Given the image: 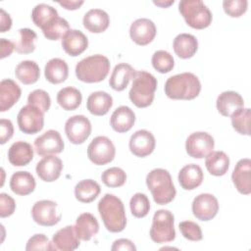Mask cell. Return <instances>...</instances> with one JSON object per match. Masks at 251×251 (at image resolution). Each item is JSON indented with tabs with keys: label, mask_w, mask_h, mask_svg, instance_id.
Masks as SVG:
<instances>
[{
	"label": "cell",
	"mask_w": 251,
	"mask_h": 251,
	"mask_svg": "<svg viewBox=\"0 0 251 251\" xmlns=\"http://www.w3.org/2000/svg\"><path fill=\"white\" fill-rule=\"evenodd\" d=\"M17 121L21 131L26 134H34L44 126V113L37 107L27 104L20 110Z\"/></svg>",
	"instance_id": "8"
},
{
	"label": "cell",
	"mask_w": 251,
	"mask_h": 251,
	"mask_svg": "<svg viewBox=\"0 0 251 251\" xmlns=\"http://www.w3.org/2000/svg\"><path fill=\"white\" fill-rule=\"evenodd\" d=\"M178 228L182 236L191 241H199L203 238L202 230L199 225L191 221H183L179 223Z\"/></svg>",
	"instance_id": "45"
},
{
	"label": "cell",
	"mask_w": 251,
	"mask_h": 251,
	"mask_svg": "<svg viewBox=\"0 0 251 251\" xmlns=\"http://www.w3.org/2000/svg\"><path fill=\"white\" fill-rule=\"evenodd\" d=\"M251 161L248 158L239 160L232 172L231 179L238 192L248 195L251 192Z\"/></svg>",
	"instance_id": "18"
},
{
	"label": "cell",
	"mask_w": 251,
	"mask_h": 251,
	"mask_svg": "<svg viewBox=\"0 0 251 251\" xmlns=\"http://www.w3.org/2000/svg\"><path fill=\"white\" fill-rule=\"evenodd\" d=\"M216 106L222 116L230 117L235 110L244 107V100L241 95L235 91H224L218 96Z\"/></svg>",
	"instance_id": "22"
},
{
	"label": "cell",
	"mask_w": 251,
	"mask_h": 251,
	"mask_svg": "<svg viewBox=\"0 0 251 251\" xmlns=\"http://www.w3.org/2000/svg\"><path fill=\"white\" fill-rule=\"evenodd\" d=\"M146 184L154 201L159 205L172 202L176 194L170 173L165 169H154L146 176Z\"/></svg>",
	"instance_id": "4"
},
{
	"label": "cell",
	"mask_w": 251,
	"mask_h": 251,
	"mask_svg": "<svg viewBox=\"0 0 251 251\" xmlns=\"http://www.w3.org/2000/svg\"><path fill=\"white\" fill-rule=\"evenodd\" d=\"M98 212L107 230L121 232L126 226V217L122 200L110 193L105 194L98 202Z\"/></svg>",
	"instance_id": "1"
},
{
	"label": "cell",
	"mask_w": 251,
	"mask_h": 251,
	"mask_svg": "<svg viewBox=\"0 0 251 251\" xmlns=\"http://www.w3.org/2000/svg\"><path fill=\"white\" fill-rule=\"evenodd\" d=\"M31 216L36 224L43 226H55L62 218L58 204L52 200L35 202L31 208Z\"/></svg>",
	"instance_id": "10"
},
{
	"label": "cell",
	"mask_w": 251,
	"mask_h": 251,
	"mask_svg": "<svg viewBox=\"0 0 251 251\" xmlns=\"http://www.w3.org/2000/svg\"><path fill=\"white\" fill-rule=\"evenodd\" d=\"M21 88L13 79L7 78L0 82V112L10 110L20 99Z\"/></svg>",
	"instance_id": "21"
},
{
	"label": "cell",
	"mask_w": 251,
	"mask_h": 251,
	"mask_svg": "<svg viewBox=\"0 0 251 251\" xmlns=\"http://www.w3.org/2000/svg\"><path fill=\"white\" fill-rule=\"evenodd\" d=\"M27 103L29 105L37 107L43 113L47 112L51 105V99L49 94L42 89H35L28 94Z\"/></svg>",
	"instance_id": "44"
},
{
	"label": "cell",
	"mask_w": 251,
	"mask_h": 251,
	"mask_svg": "<svg viewBox=\"0 0 251 251\" xmlns=\"http://www.w3.org/2000/svg\"><path fill=\"white\" fill-rule=\"evenodd\" d=\"M79 240L75 231V226H67L53 235L51 243L53 250L73 251L79 246Z\"/></svg>",
	"instance_id": "20"
},
{
	"label": "cell",
	"mask_w": 251,
	"mask_h": 251,
	"mask_svg": "<svg viewBox=\"0 0 251 251\" xmlns=\"http://www.w3.org/2000/svg\"><path fill=\"white\" fill-rule=\"evenodd\" d=\"M82 96L78 89L73 86L62 88L57 94L58 104L66 111H73L78 108L81 104Z\"/></svg>",
	"instance_id": "37"
},
{
	"label": "cell",
	"mask_w": 251,
	"mask_h": 251,
	"mask_svg": "<svg viewBox=\"0 0 251 251\" xmlns=\"http://www.w3.org/2000/svg\"><path fill=\"white\" fill-rule=\"evenodd\" d=\"M26 251L33 250H53L52 243L43 233H37L31 236L25 246Z\"/></svg>",
	"instance_id": "47"
},
{
	"label": "cell",
	"mask_w": 251,
	"mask_h": 251,
	"mask_svg": "<svg viewBox=\"0 0 251 251\" xmlns=\"http://www.w3.org/2000/svg\"><path fill=\"white\" fill-rule=\"evenodd\" d=\"M37 34L30 28H21L19 30V39L14 42L15 51L20 54H29L35 49Z\"/></svg>",
	"instance_id": "38"
},
{
	"label": "cell",
	"mask_w": 251,
	"mask_h": 251,
	"mask_svg": "<svg viewBox=\"0 0 251 251\" xmlns=\"http://www.w3.org/2000/svg\"><path fill=\"white\" fill-rule=\"evenodd\" d=\"M116 149L113 142L106 136H96L87 147V156L89 160L102 166L112 162L115 158Z\"/></svg>",
	"instance_id": "9"
},
{
	"label": "cell",
	"mask_w": 251,
	"mask_h": 251,
	"mask_svg": "<svg viewBox=\"0 0 251 251\" xmlns=\"http://www.w3.org/2000/svg\"><path fill=\"white\" fill-rule=\"evenodd\" d=\"M134 122H135V114L127 106L118 107L113 112L110 119V124L112 128L119 133L128 131L133 126Z\"/></svg>",
	"instance_id": "23"
},
{
	"label": "cell",
	"mask_w": 251,
	"mask_h": 251,
	"mask_svg": "<svg viewBox=\"0 0 251 251\" xmlns=\"http://www.w3.org/2000/svg\"><path fill=\"white\" fill-rule=\"evenodd\" d=\"M129 207L131 214L135 218H144L149 213L150 202L144 193L137 192L131 197L129 201Z\"/></svg>",
	"instance_id": "43"
},
{
	"label": "cell",
	"mask_w": 251,
	"mask_h": 251,
	"mask_svg": "<svg viewBox=\"0 0 251 251\" xmlns=\"http://www.w3.org/2000/svg\"><path fill=\"white\" fill-rule=\"evenodd\" d=\"M16 210L15 200L7 193L0 194V217L6 218L14 214Z\"/></svg>",
	"instance_id": "48"
},
{
	"label": "cell",
	"mask_w": 251,
	"mask_h": 251,
	"mask_svg": "<svg viewBox=\"0 0 251 251\" xmlns=\"http://www.w3.org/2000/svg\"><path fill=\"white\" fill-rule=\"evenodd\" d=\"M0 45H1V59L9 57L12 54V52L15 50L14 42L7 40L6 38H1Z\"/></svg>",
	"instance_id": "51"
},
{
	"label": "cell",
	"mask_w": 251,
	"mask_h": 251,
	"mask_svg": "<svg viewBox=\"0 0 251 251\" xmlns=\"http://www.w3.org/2000/svg\"><path fill=\"white\" fill-rule=\"evenodd\" d=\"M110 71V61L104 55L96 54L79 61L75 66L77 79L87 83L100 82L106 78Z\"/></svg>",
	"instance_id": "5"
},
{
	"label": "cell",
	"mask_w": 251,
	"mask_h": 251,
	"mask_svg": "<svg viewBox=\"0 0 251 251\" xmlns=\"http://www.w3.org/2000/svg\"><path fill=\"white\" fill-rule=\"evenodd\" d=\"M215 147V141L212 135L205 131H196L191 133L185 142L186 153L195 159L207 157Z\"/></svg>",
	"instance_id": "11"
},
{
	"label": "cell",
	"mask_w": 251,
	"mask_h": 251,
	"mask_svg": "<svg viewBox=\"0 0 251 251\" xmlns=\"http://www.w3.org/2000/svg\"><path fill=\"white\" fill-rule=\"evenodd\" d=\"M173 47L175 53L180 59H189L195 55L198 49V41L192 34L180 33L174 39Z\"/></svg>",
	"instance_id": "30"
},
{
	"label": "cell",
	"mask_w": 251,
	"mask_h": 251,
	"mask_svg": "<svg viewBox=\"0 0 251 251\" xmlns=\"http://www.w3.org/2000/svg\"><path fill=\"white\" fill-rule=\"evenodd\" d=\"M58 3H59V5H61L62 7H64L67 10H76L83 4V1L67 0V1H59Z\"/></svg>",
	"instance_id": "53"
},
{
	"label": "cell",
	"mask_w": 251,
	"mask_h": 251,
	"mask_svg": "<svg viewBox=\"0 0 251 251\" xmlns=\"http://www.w3.org/2000/svg\"><path fill=\"white\" fill-rule=\"evenodd\" d=\"M175 217L169 210L161 209L155 212L152 226L150 228V237L156 243L171 242L176 238Z\"/></svg>",
	"instance_id": "7"
},
{
	"label": "cell",
	"mask_w": 251,
	"mask_h": 251,
	"mask_svg": "<svg viewBox=\"0 0 251 251\" xmlns=\"http://www.w3.org/2000/svg\"><path fill=\"white\" fill-rule=\"evenodd\" d=\"M101 179L108 187H120L125 184L126 180V174L123 169L113 167L102 173Z\"/></svg>",
	"instance_id": "42"
},
{
	"label": "cell",
	"mask_w": 251,
	"mask_h": 251,
	"mask_svg": "<svg viewBox=\"0 0 251 251\" xmlns=\"http://www.w3.org/2000/svg\"><path fill=\"white\" fill-rule=\"evenodd\" d=\"M45 78L53 84H58L65 81L69 75V68L68 64L60 59V58H53L49 60L44 69Z\"/></svg>",
	"instance_id": "31"
},
{
	"label": "cell",
	"mask_w": 251,
	"mask_h": 251,
	"mask_svg": "<svg viewBox=\"0 0 251 251\" xmlns=\"http://www.w3.org/2000/svg\"><path fill=\"white\" fill-rule=\"evenodd\" d=\"M166 95L174 100H192L201 91L199 78L192 73H182L170 76L165 83Z\"/></svg>",
	"instance_id": "2"
},
{
	"label": "cell",
	"mask_w": 251,
	"mask_h": 251,
	"mask_svg": "<svg viewBox=\"0 0 251 251\" xmlns=\"http://www.w3.org/2000/svg\"><path fill=\"white\" fill-rule=\"evenodd\" d=\"M155 24L145 18L135 20L129 27V36L137 45H147L153 41L156 36Z\"/></svg>",
	"instance_id": "15"
},
{
	"label": "cell",
	"mask_w": 251,
	"mask_h": 251,
	"mask_svg": "<svg viewBox=\"0 0 251 251\" xmlns=\"http://www.w3.org/2000/svg\"><path fill=\"white\" fill-rule=\"evenodd\" d=\"M82 24L88 31L101 33L108 28L110 25V18L102 9H91L83 16Z\"/></svg>",
	"instance_id": "24"
},
{
	"label": "cell",
	"mask_w": 251,
	"mask_h": 251,
	"mask_svg": "<svg viewBox=\"0 0 251 251\" xmlns=\"http://www.w3.org/2000/svg\"><path fill=\"white\" fill-rule=\"evenodd\" d=\"M75 231L80 240L88 241L99 231V224L90 213L80 214L75 225Z\"/></svg>",
	"instance_id": "26"
},
{
	"label": "cell",
	"mask_w": 251,
	"mask_h": 251,
	"mask_svg": "<svg viewBox=\"0 0 251 251\" xmlns=\"http://www.w3.org/2000/svg\"><path fill=\"white\" fill-rule=\"evenodd\" d=\"M41 30L47 39L58 40L63 38V36L70 30V25L65 19L58 17Z\"/></svg>",
	"instance_id": "40"
},
{
	"label": "cell",
	"mask_w": 251,
	"mask_h": 251,
	"mask_svg": "<svg viewBox=\"0 0 251 251\" xmlns=\"http://www.w3.org/2000/svg\"><path fill=\"white\" fill-rule=\"evenodd\" d=\"M36 182L33 176L28 172L19 171L12 175L10 188L17 195L25 196L30 194L35 188Z\"/></svg>",
	"instance_id": "29"
},
{
	"label": "cell",
	"mask_w": 251,
	"mask_h": 251,
	"mask_svg": "<svg viewBox=\"0 0 251 251\" xmlns=\"http://www.w3.org/2000/svg\"><path fill=\"white\" fill-rule=\"evenodd\" d=\"M63 170L62 160L55 155L44 156L36 165L37 176L46 182H52L59 178Z\"/></svg>",
	"instance_id": "17"
},
{
	"label": "cell",
	"mask_w": 251,
	"mask_h": 251,
	"mask_svg": "<svg viewBox=\"0 0 251 251\" xmlns=\"http://www.w3.org/2000/svg\"><path fill=\"white\" fill-rule=\"evenodd\" d=\"M101 191L100 185L93 179H82L75 187V198L82 203L94 201Z\"/></svg>",
	"instance_id": "35"
},
{
	"label": "cell",
	"mask_w": 251,
	"mask_h": 251,
	"mask_svg": "<svg viewBox=\"0 0 251 251\" xmlns=\"http://www.w3.org/2000/svg\"><path fill=\"white\" fill-rule=\"evenodd\" d=\"M156 141L154 135L146 130L140 129L135 131L129 139V150L136 157H146L150 155L155 149Z\"/></svg>",
	"instance_id": "16"
},
{
	"label": "cell",
	"mask_w": 251,
	"mask_h": 251,
	"mask_svg": "<svg viewBox=\"0 0 251 251\" xmlns=\"http://www.w3.org/2000/svg\"><path fill=\"white\" fill-rule=\"evenodd\" d=\"M14 133V126L10 120L1 119L0 121V143L5 144L10 140Z\"/></svg>",
	"instance_id": "49"
},
{
	"label": "cell",
	"mask_w": 251,
	"mask_h": 251,
	"mask_svg": "<svg viewBox=\"0 0 251 251\" xmlns=\"http://www.w3.org/2000/svg\"><path fill=\"white\" fill-rule=\"evenodd\" d=\"M151 62L153 68L161 74L170 73L175 66V60L173 56L165 50L156 51L152 56Z\"/></svg>",
	"instance_id": "41"
},
{
	"label": "cell",
	"mask_w": 251,
	"mask_h": 251,
	"mask_svg": "<svg viewBox=\"0 0 251 251\" xmlns=\"http://www.w3.org/2000/svg\"><path fill=\"white\" fill-rule=\"evenodd\" d=\"M16 77L24 84H33L40 76V70L34 61L21 62L15 69Z\"/></svg>",
	"instance_id": "34"
},
{
	"label": "cell",
	"mask_w": 251,
	"mask_h": 251,
	"mask_svg": "<svg viewBox=\"0 0 251 251\" xmlns=\"http://www.w3.org/2000/svg\"><path fill=\"white\" fill-rule=\"evenodd\" d=\"M62 47L70 56L75 57L83 53L88 46L86 35L77 29H70L62 38Z\"/></svg>",
	"instance_id": "19"
},
{
	"label": "cell",
	"mask_w": 251,
	"mask_h": 251,
	"mask_svg": "<svg viewBox=\"0 0 251 251\" xmlns=\"http://www.w3.org/2000/svg\"><path fill=\"white\" fill-rule=\"evenodd\" d=\"M65 143L59 131L49 129L34 140V148L38 155L59 154L64 150Z\"/></svg>",
	"instance_id": "14"
},
{
	"label": "cell",
	"mask_w": 251,
	"mask_h": 251,
	"mask_svg": "<svg viewBox=\"0 0 251 251\" xmlns=\"http://www.w3.org/2000/svg\"><path fill=\"white\" fill-rule=\"evenodd\" d=\"M113 106L112 96L105 91L92 92L86 101V108L94 116H104Z\"/></svg>",
	"instance_id": "28"
},
{
	"label": "cell",
	"mask_w": 251,
	"mask_h": 251,
	"mask_svg": "<svg viewBox=\"0 0 251 251\" xmlns=\"http://www.w3.org/2000/svg\"><path fill=\"white\" fill-rule=\"evenodd\" d=\"M232 127L242 135H250V109L239 108L231 115Z\"/></svg>",
	"instance_id": "39"
},
{
	"label": "cell",
	"mask_w": 251,
	"mask_h": 251,
	"mask_svg": "<svg viewBox=\"0 0 251 251\" xmlns=\"http://www.w3.org/2000/svg\"><path fill=\"white\" fill-rule=\"evenodd\" d=\"M205 166L212 176H222L228 170L229 158L223 151H213L206 157Z\"/></svg>",
	"instance_id": "33"
},
{
	"label": "cell",
	"mask_w": 251,
	"mask_h": 251,
	"mask_svg": "<svg viewBox=\"0 0 251 251\" xmlns=\"http://www.w3.org/2000/svg\"><path fill=\"white\" fill-rule=\"evenodd\" d=\"M174 2H175L174 0H171V1H153V3L155 5H157V6L161 7V8H167L170 5L174 4Z\"/></svg>",
	"instance_id": "54"
},
{
	"label": "cell",
	"mask_w": 251,
	"mask_h": 251,
	"mask_svg": "<svg viewBox=\"0 0 251 251\" xmlns=\"http://www.w3.org/2000/svg\"><path fill=\"white\" fill-rule=\"evenodd\" d=\"M248 2L246 0H230L224 1L223 8L226 15L231 18H238L247 11Z\"/></svg>",
	"instance_id": "46"
},
{
	"label": "cell",
	"mask_w": 251,
	"mask_h": 251,
	"mask_svg": "<svg viewBox=\"0 0 251 251\" xmlns=\"http://www.w3.org/2000/svg\"><path fill=\"white\" fill-rule=\"evenodd\" d=\"M65 132L73 144H81L91 133L90 121L82 115L73 116L65 124Z\"/></svg>",
	"instance_id": "12"
},
{
	"label": "cell",
	"mask_w": 251,
	"mask_h": 251,
	"mask_svg": "<svg viewBox=\"0 0 251 251\" xmlns=\"http://www.w3.org/2000/svg\"><path fill=\"white\" fill-rule=\"evenodd\" d=\"M178 11L185 23L196 29L208 27L213 20L211 11L201 0H181Z\"/></svg>",
	"instance_id": "6"
},
{
	"label": "cell",
	"mask_w": 251,
	"mask_h": 251,
	"mask_svg": "<svg viewBox=\"0 0 251 251\" xmlns=\"http://www.w3.org/2000/svg\"><path fill=\"white\" fill-rule=\"evenodd\" d=\"M58 17L59 15L57 10L52 6L44 3L37 4L31 12V19L33 24L41 29L50 25Z\"/></svg>",
	"instance_id": "36"
},
{
	"label": "cell",
	"mask_w": 251,
	"mask_h": 251,
	"mask_svg": "<svg viewBox=\"0 0 251 251\" xmlns=\"http://www.w3.org/2000/svg\"><path fill=\"white\" fill-rule=\"evenodd\" d=\"M203 178V171L196 164L186 165L178 173V182L185 190L195 189L202 183Z\"/></svg>",
	"instance_id": "27"
},
{
	"label": "cell",
	"mask_w": 251,
	"mask_h": 251,
	"mask_svg": "<svg viewBox=\"0 0 251 251\" xmlns=\"http://www.w3.org/2000/svg\"><path fill=\"white\" fill-rule=\"evenodd\" d=\"M219 211L218 199L210 193H202L196 196L192 202V213L196 219L207 222L216 217Z\"/></svg>",
	"instance_id": "13"
},
{
	"label": "cell",
	"mask_w": 251,
	"mask_h": 251,
	"mask_svg": "<svg viewBox=\"0 0 251 251\" xmlns=\"http://www.w3.org/2000/svg\"><path fill=\"white\" fill-rule=\"evenodd\" d=\"M1 16H0V31L6 32L7 30H9L12 26V19L10 17L9 14H7L3 9L0 10Z\"/></svg>",
	"instance_id": "52"
},
{
	"label": "cell",
	"mask_w": 251,
	"mask_h": 251,
	"mask_svg": "<svg viewBox=\"0 0 251 251\" xmlns=\"http://www.w3.org/2000/svg\"><path fill=\"white\" fill-rule=\"evenodd\" d=\"M33 159V148L25 141H17L8 150V160L16 167L26 166Z\"/></svg>",
	"instance_id": "25"
},
{
	"label": "cell",
	"mask_w": 251,
	"mask_h": 251,
	"mask_svg": "<svg viewBox=\"0 0 251 251\" xmlns=\"http://www.w3.org/2000/svg\"><path fill=\"white\" fill-rule=\"evenodd\" d=\"M111 249L113 251H119V250H124V251H135L136 247L135 245L132 243V241H130L129 239H126V238H121L118 240H115Z\"/></svg>",
	"instance_id": "50"
},
{
	"label": "cell",
	"mask_w": 251,
	"mask_h": 251,
	"mask_svg": "<svg viewBox=\"0 0 251 251\" xmlns=\"http://www.w3.org/2000/svg\"><path fill=\"white\" fill-rule=\"evenodd\" d=\"M132 84L128 96L130 101L138 108L150 106L154 100L157 89V79L145 71H134Z\"/></svg>",
	"instance_id": "3"
},
{
	"label": "cell",
	"mask_w": 251,
	"mask_h": 251,
	"mask_svg": "<svg viewBox=\"0 0 251 251\" xmlns=\"http://www.w3.org/2000/svg\"><path fill=\"white\" fill-rule=\"evenodd\" d=\"M134 71L130 65L126 63L116 65L109 79L110 86L116 91H123L132 78Z\"/></svg>",
	"instance_id": "32"
}]
</instances>
